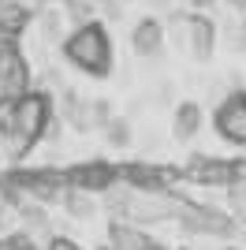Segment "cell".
I'll use <instances>...</instances> for the list:
<instances>
[{
  "label": "cell",
  "mask_w": 246,
  "mask_h": 250,
  "mask_svg": "<svg viewBox=\"0 0 246 250\" xmlns=\"http://www.w3.org/2000/svg\"><path fill=\"white\" fill-rule=\"evenodd\" d=\"M63 60L79 71L93 75V79H108L112 75V38H108V30L101 22L75 26L63 38Z\"/></svg>",
  "instance_id": "obj_1"
},
{
  "label": "cell",
  "mask_w": 246,
  "mask_h": 250,
  "mask_svg": "<svg viewBox=\"0 0 246 250\" xmlns=\"http://www.w3.org/2000/svg\"><path fill=\"white\" fill-rule=\"evenodd\" d=\"M175 220L179 228L194 231V235H216V239H231L235 235V217H227L213 206H194V202H179L175 206Z\"/></svg>",
  "instance_id": "obj_2"
},
{
  "label": "cell",
  "mask_w": 246,
  "mask_h": 250,
  "mask_svg": "<svg viewBox=\"0 0 246 250\" xmlns=\"http://www.w3.org/2000/svg\"><path fill=\"white\" fill-rule=\"evenodd\" d=\"M198 187H231L239 176H246V161H224V157H190L179 172Z\"/></svg>",
  "instance_id": "obj_3"
},
{
  "label": "cell",
  "mask_w": 246,
  "mask_h": 250,
  "mask_svg": "<svg viewBox=\"0 0 246 250\" xmlns=\"http://www.w3.org/2000/svg\"><path fill=\"white\" fill-rule=\"evenodd\" d=\"M34 90L30 79V60L22 56L19 42H11L0 49V101H19L22 94Z\"/></svg>",
  "instance_id": "obj_4"
},
{
  "label": "cell",
  "mask_w": 246,
  "mask_h": 250,
  "mask_svg": "<svg viewBox=\"0 0 246 250\" xmlns=\"http://www.w3.org/2000/svg\"><path fill=\"white\" fill-rule=\"evenodd\" d=\"M216 135L231 142V146H246V90H231L213 112Z\"/></svg>",
  "instance_id": "obj_5"
},
{
  "label": "cell",
  "mask_w": 246,
  "mask_h": 250,
  "mask_svg": "<svg viewBox=\"0 0 246 250\" xmlns=\"http://www.w3.org/2000/svg\"><path fill=\"white\" fill-rule=\"evenodd\" d=\"M175 179H179V172L161 168V165H145V161L120 165V183H127L134 190H145V194H168L175 187Z\"/></svg>",
  "instance_id": "obj_6"
},
{
  "label": "cell",
  "mask_w": 246,
  "mask_h": 250,
  "mask_svg": "<svg viewBox=\"0 0 246 250\" xmlns=\"http://www.w3.org/2000/svg\"><path fill=\"white\" fill-rule=\"evenodd\" d=\"M67 190H86V194H101L120 183V168L108 161H90V165H71L67 172Z\"/></svg>",
  "instance_id": "obj_7"
},
{
  "label": "cell",
  "mask_w": 246,
  "mask_h": 250,
  "mask_svg": "<svg viewBox=\"0 0 246 250\" xmlns=\"http://www.w3.org/2000/svg\"><path fill=\"white\" fill-rule=\"evenodd\" d=\"M179 38L186 42V49H190L194 60H209V56H213V45H216V26H213V19H205V15L183 11V15H179Z\"/></svg>",
  "instance_id": "obj_8"
},
{
  "label": "cell",
  "mask_w": 246,
  "mask_h": 250,
  "mask_svg": "<svg viewBox=\"0 0 246 250\" xmlns=\"http://www.w3.org/2000/svg\"><path fill=\"white\" fill-rule=\"evenodd\" d=\"M108 247H112V250H168L161 239H153L145 228L127 224V220H112V224H108Z\"/></svg>",
  "instance_id": "obj_9"
},
{
  "label": "cell",
  "mask_w": 246,
  "mask_h": 250,
  "mask_svg": "<svg viewBox=\"0 0 246 250\" xmlns=\"http://www.w3.org/2000/svg\"><path fill=\"white\" fill-rule=\"evenodd\" d=\"M34 22V11L26 0H0V38L19 42V34Z\"/></svg>",
  "instance_id": "obj_10"
},
{
  "label": "cell",
  "mask_w": 246,
  "mask_h": 250,
  "mask_svg": "<svg viewBox=\"0 0 246 250\" xmlns=\"http://www.w3.org/2000/svg\"><path fill=\"white\" fill-rule=\"evenodd\" d=\"M131 45H134V52L138 56H157V52L164 49V26H161V19H138L134 22V30H131Z\"/></svg>",
  "instance_id": "obj_11"
},
{
  "label": "cell",
  "mask_w": 246,
  "mask_h": 250,
  "mask_svg": "<svg viewBox=\"0 0 246 250\" xmlns=\"http://www.w3.org/2000/svg\"><path fill=\"white\" fill-rule=\"evenodd\" d=\"M205 116H202V104L198 101H179L175 104V116H172V135L179 138V142H186V138H194L198 131H202Z\"/></svg>",
  "instance_id": "obj_12"
},
{
  "label": "cell",
  "mask_w": 246,
  "mask_h": 250,
  "mask_svg": "<svg viewBox=\"0 0 246 250\" xmlns=\"http://www.w3.org/2000/svg\"><path fill=\"white\" fill-rule=\"evenodd\" d=\"M60 120H67V124L75 127V131H90V108L79 101V94L75 90H63V97H60Z\"/></svg>",
  "instance_id": "obj_13"
},
{
  "label": "cell",
  "mask_w": 246,
  "mask_h": 250,
  "mask_svg": "<svg viewBox=\"0 0 246 250\" xmlns=\"http://www.w3.org/2000/svg\"><path fill=\"white\" fill-rule=\"evenodd\" d=\"M60 206L67 209V213H71L75 220H90L93 213H97V206H93V198H90V194H86V190H67Z\"/></svg>",
  "instance_id": "obj_14"
},
{
  "label": "cell",
  "mask_w": 246,
  "mask_h": 250,
  "mask_svg": "<svg viewBox=\"0 0 246 250\" xmlns=\"http://www.w3.org/2000/svg\"><path fill=\"white\" fill-rule=\"evenodd\" d=\"M104 135H108V146H116V149L131 146V124L127 120H112V124L104 127Z\"/></svg>",
  "instance_id": "obj_15"
},
{
  "label": "cell",
  "mask_w": 246,
  "mask_h": 250,
  "mask_svg": "<svg viewBox=\"0 0 246 250\" xmlns=\"http://www.w3.org/2000/svg\"><path fill=\"white\" fill-rule=\"evenodd\" d=\"M0 250H41V247L26 235V231H8V235L0 239Z\"/></svg>",
  "instance_id": "obj_16"
},
{
  "label": "cell",
  "mask_w": 246,
  "mask_h": 250,
  "mask_svg": "<svg viewBox=\"0 0 246 250\" xmlns=\"http://www.w3.org/2000/svg\"><path fill=\"white\" fill-rule=\"evenodd\" d=\"M90 124H97V127H108V124H112L108 101H93V104H90Z\"/></svg>",
  "instance_id": "obj_17"
},
{
  "label": "cell",
  "mask_w": 246,
  "mask_h": 250,
  "mask_svg": "<svg viewBox=\"0 0 246 250\" xmlns=\"http://www.w3.org/2000/svg\"><path fill=\"white\" fill-rule=\"evenodd\" d=\"M45 250H82V247H79L75 239H67V235H49Z\"/></svg>",
  "instance_id": "obj_18"
},
{
  "label": "cell",
  "mask_w": 246,
  "mask_h": 250,
  "mask_svg": "<svg viewBox=\"0 0 246 250\" xmlns=\"http://www.w3.org/2000/svg\"><path fill=\"white\" fill-rule=\"evenodd\" d=\"M224 250H243V247H235V243H227V247H224Z\"/></svg>",
  "instance_id": "obj_19"
},
{
  "label": "cell",
  "mask_w": 246,
  "mask_h": 250,
  "mask_svg": "<svg viewBox=\"0 0 246 250\" xmlns=\"http://www.w3.org/2000/svg\"><path fill=\"white\" fill-rule=\"evenodd\" d=\"M179 250H190V247H179Z\"/></svg>",
  "instance_id": "obj_20"
},
{
  "label": "cell",
  "mask_w": 246,
  "mask_h": 250,
  "mask_svg": "<svg viewBox=\"0 0 246 250\" xmlns=\"http://www.w3.org/2000/svg\"><path fill=\"white\" fill-rule=\"evenodd\" d=\"M60 4H63V0H60Z\"/></svg>",
  "instance_id": "obj_21"
}]
</instances>
